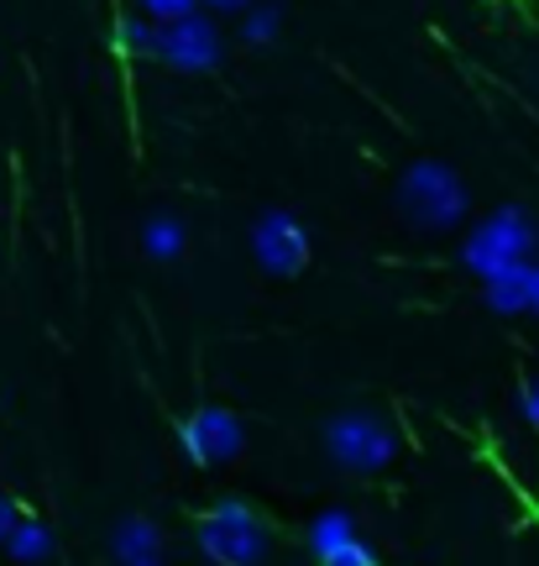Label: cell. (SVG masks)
Segmentation results:
<instances>
[{"label":"cell","mask_w":539,"mask_h":566,"mask_svg":"<svg viewBox=\"0 0 539 566\" xmlns=\"http://www.w3.org/2000/svg\"><path fill=\"white\" fill-rule=\"evenodd\" d=\"M21 520V509H17V499L11 493H0V546H6V535H11V525Z\"/></svg>","instance_id":"e0dca14e"},{"label":"cell","mask_w":539,"mask_h":566,"mask_svg":"<svg viewBox=\"0 0 539 566\" xmlns=\"http://www.w3.org/2000/svg\"><path fill=\"white\" fill-rule=\"evenodd\" d=\"M535 247H539V226L524 205H498L493 216H482L466 242H461V263L466 273L477 279H493L503 268H519V263H535Z\"/></svg>","instance_id":"3957f363"},{"label":"cell","mask_w":539,"mask_h":566,"mask_svg":"<svg viewBox=\"0 0 539 566\" xmlns=\"http://www.w3.org/2000/svg\"><path fill=\"white\" fill-rule=\"evenodd\" d=\"M116 42L131 59H158V21L152 17H126L116 27Z\"/></svg>","instance_id":"5bb4252c"},{"label":"cell","mask_w":539,"mask_h":566,"mask_svg":"<svg viewBox=\"0 0 539 566\" xmlns=\"http://www.w3.org/2000/svg\"><path fill=\"white\" fill-rule=\"evenodd\" d=\"M482 304L493 315H524L529 310V263L503 268L493 279H482Z\"/></svg>","instance_id":"7c38bea8"},{"label":"cell","mask_w":539,"mask_h":566,"mask_svg":"<svg viewBox=\"0 0 539 566\" xmlns=\"http://www.w3.org/2000/svg\"><path fill=\"white\" fill-rule=\"evenodd\" d=\"M241 17V42L246 48H273V42L283 38V6L278 0H252L246 11H236Z\"/></svg>","instance_id":"4fadbf2b"},{"label":"cell","mask_w":539,"mask_h":566,"mask_svg":"<svg viewBox=\"0 0 539 566\" xmlns=\"http://www.w3.org/2000/svg\"><path fill=\"white\" fill-rule=\"evenodd\" d=\"M472 210V195L451 163L414 158L399 174V216L414 231H456Z\"/></svg>","instance_id":"6da1fadb"},{"label":"cell","mask_w":539,"mask_h":566,"mask_svg":"<svg viewBox=\"0 0 539 566\" xmlns=\"http://www.w3.org/2000/svg\"><path fill=\"white\" fill-rule=\"evenodd\" d=\"M194 541L215 566H262L273 556V525L246 499H215L194 520Z\"/></svg>","instance_id":"7a4b0ae2"},{"label":"cell","mask_w":539,"mask_h":566,"mask_svg":"<svg viewBox=\"0 0 539 566\" xmlns=\"http://www.w3.org/2000/svg\"><path fill=\"white\" fill-rule=\"evenodd\" d=\"M179 446L194 467H231L246 451V424L236 409L225 405H200L189 409L179 424Z\"/></svg>","instance_id":"8992f818"},{"label":"cell","mask_w":539,"mask_h":566,"mask_svg":"<svg viewBox=\"0 0 539 566\" xmlns=\"http://www.w3.org/2000/svg\"><path fill=\"white\" fill-rule=\"evenodd\" d=\"M141 252H147L152 263H179L183 252H189V226H183L179 216H168V210L147 216V221H141Z\"/></svg>","instance_id":"8fae6325"},{"label":"cell","mask_w":539,"mask_h":566,"mask_svg":"<svg viewBox=\"0 0 539 566\" xmlns=\"http://www.w3.org/2000/svg\"><path fill=\"white\" fill-rule=\"evenodd\" d=\"M304 546H309L315 566H382L351 509H325V514H315L309 530H304Z\"/></svg>","instance_id":"ba28073f"},{"label":"cell","mask_w":539,"mask_h":566,"mask_svg":"<svg viewBox=\"0 0 539 566\" xmlns=\"http://www.w3.org/2000/svg\"><path fill=\"white\" fill-rule=\"evenodd\" d=\"M200 11V0H141V17H152L158 27H168V21H183Z\"/></svg>","instance_id":"9a60e30c"},{"label":"cell","mask_w":539,"mask_h":566,"mask_svg":"<svg viewBox=\"0 0 539 566\" xmlns=\"http://www.w3.org/2000/svg\"><path fill=\"white\" fill-rule=\"evenodd\" d=\"M200 6H210V11H246L252 0H200Z\"/></svg>","instance_id":"d6986e66"},{"label":"cell","mask_w":539,"mask_h":566,"mask_svg":"<svg viewBox=\"0 0 539 566\" xmlns=\"http://www.w3.org/2000/svg\"><path fill=\"white\" fill-rule=\"evenodd\" d=\"M325 457L340 467V472H357V478H372L382 467H393L399 457V430L382 420L378 409H336L325 420Z\"/></svg>","instance_id":"277c9868"},{"label":"cell","mask_w":539,"mask_h":566,"mask_svg":"<svg viewBox=\"0 0 539 566\" xmlns=\"http://www.w3.org/2000/svg\"><path fill=\"white\" fill-rule=\"evenodd\" d=\"M524 315H539V263H529V310Z\"/></svg>","instance_id":"ac0fdd59"},{"label":"cell","mask_w":539,"mask_h":566,"mask_svg":"<svg viewBox=\"0 0 539 566\" xmlns=\"http://www.w3.org/2000/svg\"><path fill=\"white\" fill-rule=\"evenodd\" d=\"M225 59V38L210 17H183L158 27V59L162 69H179V74H210Z\"/></svg>","instance_id":"52a82bcc"},{"label":"cell","mask_w":539,"mask_h":566,"mask_svg":"<svg viewBox=\"0 0 539 566\" xmlns=\"http://www.w3.org/2000/svg\"><path fill=\"white\" fill-rule=\"evenodd\" d=\"M105 551L116 566H168V535L152 514H126L110 525L105 535Z\"/></svg>","instance_id":"9c48e42d"},{"label":"cell","mask_w":539,"mask_h":566,"mask_svg":"<svg viewBox=\"0 0 539 566\" xmlns=\"http://www.w3.org/2000/svg\"><path fill=\"white\" fill-rule=\"evenodd\" d=\"M6 556L17 566H42V562H53V551H59V535L42 525V520H32V514H21L17 525H11V535H6Z\"/></svg>","instance_id":"30bf717a"},{"label":"cell","mask_w":539,"mask_h":566,"mask_svg":"<svg viewBox=\"0 0 539 566\" xmlns=\"http://www.w3.org/2000/svg\"><path fill=\"white\" fill-rule=\"evenodd\" d=\"M252 258H257V268L267 279H283V283L299 279L309 268V231H304V221L294 210H283V205L262 210L252 221Z\"/></svg>","instance_id":"5b68a950"},{"label":"cell","mask_w":539,"mask_h":566,"mask_svg":"<svg viewBox=\"0 0 539 566\" xmlns=\"http://www.w3.org/2000/svg\"><path fill=\"white\" fill-rule=\"evenodd\" d=\"M519 409H524V420L539 430V378H529V384L519 388Z\"/></svg>","instance_id":"2e32d148"}]
</instances>
